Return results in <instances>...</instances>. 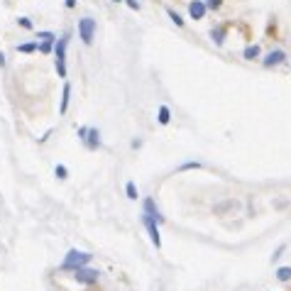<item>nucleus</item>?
I'll return each instance as SVG.
<instances>
[{
	"label": "nucleus",
	"instance_id": "nucleus-1",
	"mask_svg": "<svg viewBox=\"0 0 291 291\" xmlns=\"http://www.w3.org/2000/svg\"><path fill=\"white\" fill-rule=\"evenodd\" d=\"M69 39H71V32H64L54 44V66H56L59 79H66V47H69Z\"/></svg>",
	"mask_w": 291,
	"mask_h": 291
},
{
	"label": "nucleus",
	"instance_id": "nucleus-2",
	"mask_svg": "<svg viewBox=\"0 0 291 291\" xmlns=\"http://www.w3.org/2000/svg\"><path fill=\"white\" fill-rule=\"evenodd\" d=\"M91 262H93V255H91V252H83V250H69L64 262H61V269H64V272H74V269H79V267H88Z\"/></svg>",
	"mask_w": 291,
	"mask_h": 291
},
{
	"label": "nucleus",
	"instance_id": "nucleus-3",
	"mask_svg": "<svg viewBox=\"0 0 291 291\" xmlns=\"http://www.w3.org/2000/svg\"><path fill=\"white\" fill-rule=\"evenodd\" d=\"M96 30H98V25H96L93 17H81L79 20V39L86 47L93 44V39H96Z\"/></svg>",
	"mask_w": 291,
	"mask_h": 291
},
{
	"label": "nucleus",
	"instance_id": "nucleus-4",
	"mask_svg": "<svg viewBox=\"0 0 291 291\" xmlns=\"http://www.w3.org/2000/svg\"><path fill=\"white\" fill-rule=\"evenodd\" d=\"M74 279L83 284V286H93V284H98L101 279V272L98 269H91V267H79L74 269Z\"/></svg>",
	"mask_w": 291,
	"mask_h": 291
},
{
	"label": "nucleus",
	"instance_id": "nucleus-5",
	"mask_svg": "<svg viewBox=\"0 0 291 291\" xmlns=\"http://www.w3.org/2000/svg\"><path fill=\"white\" fill-rule=\"evenodd\" d=\"M142 215L152 218V220H157L159 225L164 223V215H162V211H159L157 201H154V198H149V196H147L145 201H142Z\"/></svg>",
	"mask_w": 291,
	"mask_h": 291
},
{
	"label": "nucleus",
	"instance_id": "nucleus-6",
	"mask_svg": "<svg viewBox=\"0 0 291 291\" xmlns=\"http://www.w3.org/2000/svg\"><path fill=\"white\" fill-rule=\"evenodd\" d=\"M284 61H286V52H284V49H272V52L262 59V66L274 69V66H279V64H284Z\"/></svg>",
	"mask_w": 291,
	"mask_h": 291
},
{
	"label": "nucleus",
	"instance_id": "nucleus-7",
	"mask_svg": "<svg viewBox=\"0 0 291 291\" xmlns=\"http://www.w3.org/2000/svg\"><path fill=\"white\" fill-rule=\"evenodd\" d=\"M142 225L147 228V233H149V240H152V245L162 247V237H159V223L157 220H152V218H147V215H142Z\"/></svg>",
	"mask_w": 291,
	"mask_h": 291
},
{
	"label": "nucleus",
	"instance_id": "nucleus-8",
	"mask_svg": "<svg viewBox=\"0 0 291 291\" xmlns=\"http://www.w3.org/2000/svg\"><path fill=\"white\" fill-rule=\"evenodd\" d=\"M81 142L86 145V149L96 152V149L101 147V130H96V127H88V132H86V137H83Z\"/></svg>",
	"mask_w": 291,
	"mask_h": 291
},
{
	"label": "nucleus",
	"instance_id": "nucleus-9",
	"mask_svg": "<svg viewBox=\"0 0 291 291\" xmlns=\"http://www.w3.org/2000/svg\"><path fill=\"white\" fill-rule=\"evenodd\" d=\"M206 12H208V8H206L203 0H189V17L191 20H203Z\"/></svg>",
	"mask_w": 291,
	"mask_h": 291
},
{
	"label": "nucleus",
	"instance_id": "nucleus-10",
	"mask_svg": "<svg viewBox=\"0 0 291 291\" xmlns=\"http://www.w3.org/2000/svg\"><path fill=\"white\" fill-rule=\"evenodd\" d=\"M208 37H211V42L215 47H223L225 44V37H228V30H225L223 25H218V27H213L211 32H208Z\"/></svg>",
	"mask_w": 291,
	"mask_h": 291
},
{
	"label": "nucleus",
	"instance_id": "nucleus-11",
	"mask_svg": "<svg viewBox=\"0 0 291 291\" xmlns=\"http://www.w3.org/2000/svg\"><path fill=\"white\" fill-rule=\"evenodd\" d=\"M259 56H262L259 44H247L245 49H242V59H247V61H255V59H259Z\"/></svg>",
	"mask_w": 291,
	"mask_h": 291
},
{
	"label": "nucleus",
	"instance_id": "nucleus-12",
	"mask_svg": "<svg viewBox=\"0 0 291 291\" xmlns=\"http://www.w3.org/2000/svg\"><path fill=\"white\" fill-rule=\"evenodd\" d=\"M69 103H71V83H64V91H61V105H59V113H61V115L69 110Z\"/></svg>",
	"mask_w": 291,
	"mask_h": 291
},
{
	"label": "nucleus",
	"instance_id": "nucleus-13",
	"mask_svg": "<svg viewBox=\"0 0 291 291\" xmlns=\"http://www.w3.org/2000/svg\"><path fill=\"white\" fill-rule=\"evenodd\" d=\"M157 120H159V125H169V123H171V110H169V105H159Z\"/></svg>",
	"mask_w": 291,
	"mask_h": 291
},
{
	"label": "nucleus",
	"instance_id": "nucleus-14",
	"mask_svg": "<svg viewBox=\"0 0 291 291\" xmlns=\"http://www.w3.org/2000/svg\"><path fill=\"white\" fill-rule=\"evenodd\" d=\"M39 49V42H25V44H17V52L20 54H32Z\"/></svg>",
	"mask_w": 291,
	"mask_h": 291
},
{
	"label": "nucleus",
	"instance_id": "nucleus-15",
	"mask_svg": "<svg viewBox=\"0 0 291 291\" xmlns=\"http://www.w3.org/2000/svg\"><path fill=\"white\" fill-rule=\"evenodd\" d=\"M167 15H169V20L176 25V27H184V25H186V23H184V17H181V15L174 10V8H167Z\"/></svg>",
	"mask_w": 291,
	"mask_h": 291
},
{
	"label": "nucleus",
	"instance_id": "nucleus-16",
	"mask_svg": "<svg viewBox=\"0 0 291 291\" xmlns=\"http://www.w3.org/2000/svg\"><path fill=\"white\" fill-rule=\"evenodd\" d=\"M277 279H279L281 284L291 281V267H279V269H277Z\"/></svg>",
	"mask_w": 291,
	"mask_h": 291
},
{
	"label": "nucleus",
	"instance_id": "nucleus-17",
	"mask_svg": "<svg viewBox=\"0 0 291 291\" xmlns=\"http://www.w3.org/2000/svg\"><path fill=\"white\" fill-rule=\"evenodd\" d=\"M125 193H127L130 201H137V186H135V181H127V184H125Z\"/></svg>",
	"mask_w": 291,
	"mask_h": 291
},
{
	"label": "nucleus",
	"instance_id": "nucleus-18",
	"mask_svg": "<svg viewBox=\"0 0 291 291\" xmlns=\"http://www.w3.org/2000/svg\"><path fill=\"white\" fill-rule=\"evenodd\" d=\"M37 42H56V34L44 30V32H37Z\"/></svg>",
	"mask_w": 291,
	"mask_h": 291
},
{
	"label": "nucleus",
	"instance_id": "nucleus-19",
	"mask_svg": "<svg viewBox=\"0 0 291 291\" xmlns=\"http://www.w3.org/2000/svg\"><path fill=\"white\" fill-rule=\"evenodd\" d=\"M54 176H56V179H61V181H66V179H69V169L64 167V164H56Z\"/></svg>",
	"mask_w": 291,
	"mask_h": 291
},
{
	"label": "nucleus",
	"instance_id": "nucleus-20",
	"mask_svg": "<svg viewBox=\"0 0 291 291\" xmlns=\"http://www.w3.org/2000/svg\"><path fill=\"white\" fill-rule=\"evenodd\" d=\"M201 167H203L201 162H184L179 167V171H193V169H201Z\"/></svg>",
	"mask_w": 291,
	"mask_h": 291
},
{
	"label": "nucleus",
	"instance_id": "nucleus-21",
	"mask_svg": "<svg viewBox=\"0 0 291 291\" xmlns=\"http://www.w3.org/2000/svg\"><path fill=\"white\" fill-rule=\"evenodd\" d=\"M203 3H206V8H208V10H220V5H223V0H203Z\"/></svg>",
	"mask_w": 291,
	"mask_h": 291
},
{
	"label": "nucleus",
	"instance_id": "nucleus-22",
	"mask_svg": "<svg viewBox=\"0 0 291 291\" xmlns=\"http://www.w3.org/2000/svg\"><path fill=\"white\" fill-rule=\"evenodd\" d=\"M54 44L56 42H42V44H39V52H42V54H52V52H54Z\"/></svg>",
	"mask_w": 291,
	"mask_h": 291
},
{
	"label": "nucleus",
	"instance_id": "nucleus-23",
	"mask_svg": "<svg viewBox=\"0 0 291 291\" xmlns=\"http://www.w3.org/2000/svg\"><path fill=\"white\" fill-rule=\"evenodd\" d=\"M17 25H20L23 30H32V27H34V25H32V20H30V17H17Z\"/></svg>",
	"mask_w": 291,
	"mask_h": 291
},
{
	"label": "nucleus",
	"instance_id": "nucleus-24",
	"mask_svg": "<svg viewBox=\"0 0 291 291\" xmlns=\"http://www.w3.org/2000/svg\"><path fill=\"white\" fill-rule=\"evenodd\" d=\"M284 250H286V242H281V245L277 247V250H274V255H272V262H277V259H279L281 255H284Z\"/></svg>",
	"mask_w": 291,
	"mask_h": 291
},
{
	"label": "nucleus",
	"instance_id": "nucleus-25",
	"mask_svg": "<svg viewBox=\"0 0 291 291\" xmlns=\"http://www.w3.org/2000/svg\"><path fill=\"white\" fill-rule=\"evenodd\" d=\"M123 3L130 8V10H140V8H142V5H140V0H123Z\"/></svg>",
	"mask_w": 291,
	"mask_h": 291
},
{
	"label": "nucleus",
	"instance_id": "nucleus-26",
	"mask_svg": "<svg viewBox=\"0 0 291 291\" xmlns=\"http://www.w3.org/2000/svg\"><path fill=\"white\" fill-rule=\"evenodd\" d=\"M76 3H79V0H66V3H64V5H66L69 10H74V8H76Z\"/></svg>",
	"mask_w": 291,
	"mask_h": 291
},
{
	"label": "nucleus",
	"instance_id": "nucleus-27",
	"mask_svg": "<svg viewBox=\"0 0 291 291\" xmlns=\"http://www.w3.org/2000/svg\"><path fill=\"white\" fill-rule=\"evenodd\" d=\"M86 132H88V127H79V132H76V135H79V140H83V137H86Z\"/></svg>",
	"mask_w": 291,
	"mask_h": 291
},
{
	"label": "nucleus",
	"instance_id": "nucleus-28",
	"mask_svg": "<svg viewBox=\"0 0 291 291\" xmlns=\"http://www.w3.org/2000/svg\"><path fill=\"white\" fill-rule=\"evenodd\" d=\"M142 147V140H132V149H140Z\"/></svg>",
	"mask_w": 291,
	"mask_h": 291
},
{
	"label": "nucleus",
	"instance_id": "nucleus-29",
	"mask_svg": "<svg viewBox=\"0 0 291 291\" xmlns=\"http://www.w3.org/2000/svg\"><path fill=\"white\" fill-rule=\"evenodd\" d=\"M5 66V54H3V52H0V69Z\"/></svg>",
	"mask_w": 291,
	"mask_h": 291
},
{
	"label": "nucleus",
	"instance_id": "nucleus-30",
	"mask_svg": "<svg viewBox=\"0 0 291 291\" xmlns=\"http://www.w3.org/2000/svg\"><path fill=\"white\" fill-rule=\"evenodd\" d=\"M113 3H123V0H113Z\"/></svg>",
	"mask_w": 291,
	"mask_h": 291
}]
</instances>
